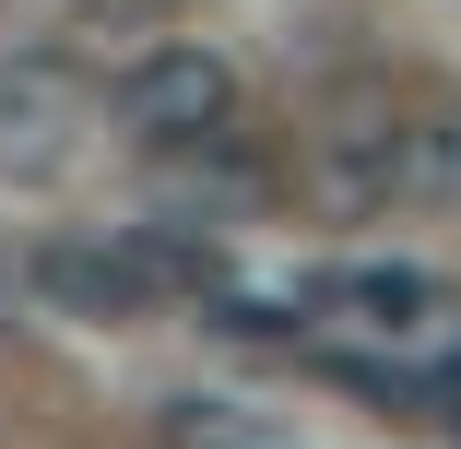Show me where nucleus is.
I'll return each instance as SVG.
<instances>
[{
    "mask_svg": "<svg viewBox=\"0 0 461 449\" xmlns=\"http://www.w3.org/2000/svg\"><path fill=\"white\" fill-rule=\"evenodd\" d=\"M308 308L343 319V331H379V343H414L449 319V284L414 273V260H331V273H308Z\"/></svg>",
    "mask_w": 461,
    "mask_h": 449,
    "instance_id": "obj_4",
    "label": "nucleus"
},
{
    "mask_svg": "<svg viewBox=\"0 0 461 449\" xmlns=\"http://www.w3.org/2000/svg\"><path fill=\"white\" fill-rule=\"evenodd\" d=\"M24 284H36L59 319H142V308H154V273H142L131 225H119V237H36Z\"/></svg>",
    "mask_w": 461,
    "mask_h": 449,
    "instance_id": "obj_2",
    "label": "nucleus"
},
{
    "mask_svg": "<svg viewBox=\"0 0 461 449\" xmlns=\"http://www.w3.org/2000/svg\"><path fill=\"white\" fill-rule=\"evenodd\" d=\"M391 202H426V213H461V107H426V119H391Z\"/></svg>",
    "mask_w": 461,
    "mask_h": 449,
    "instance_id": "obj_5",
    "label": "nucleus"
},
{
    "mask_svg": "<svg viewBox=\"0 0 461 449\" xmlns=\"http://www.w3.org/2000/svg\"><path fill=\"white\" fill-rule=\"evenodd\" d=\"M83 130V83L59 48H0V166L13 177H48Z\"/></svg>",
    "mask_w": 461,
    "mask_h": 449,
    "instance_id": "obj_3",
    "label": "nucleus"
},
{
    "mask_svg": "<svg viewBox=\"0 0 461 449\" xmlns=\"http://www.w3.org/2000/svg\"><path fill=\"white\" fill-rule=\"evenodd\" d=\"M154 426H166V449H296L285 426H260V414H237V402H154Z\"/></svg>",
    "mask_w": 461,
    "mask_h": 449,
    "instance_id": "obj_8",
    "label": "nucleus"
},
{
    "mask_svg": "<svg viewBox=\"0 0 461 449\" xmlns=\"http://www.w3.org/2000/svg\"><path fill=\"white\" fill-rule=\"evenodd\" d=\"M166 166H177V177H166V202H177V213H249V202H260V166H237L225 130H213V142H177Z\"/></svg>",
    "mask_w": 461,
    "mask_h": 449,
    "instance_id": "obj_6",
    "label": "nucleus"
},
{
    "mask_svg": "<svg viewBox=\"0 0 461 449\" xmlns=\"http://www.w3.org/2000/svg\"><path fill=\"white\" fill-rule=\"evenodd\" d=\"M24 296H36V284L13 273V260H0V331H13V319H24Z\"/></svg>",
    "mask_w": 461,
    "mask_h": 449,
    "instance_id": "obj_9",
    "label": "nucleus"
},
{
    "mask_svg": "<svg viewBox=\"0 0 461 449\" xmlns=\"http://www.w3.org/2000/svg\"><path fill=\"white\" fill-rule=\"evenodd\" d=\"M107 119H119L131 142H154V154L213 142V130L237 119V59H225V48H202V36L131 48V59H119V83H107Z\"/></svg>",
    "mask_w": 461,
    "mask_h": 449,
    "instance_id": "obj_1",
    "label": "nucleus"
},
{
    "mask_svg": "<svg viewBox=\"0 0 461 449\" xmlns=\"http://www.w3.org/2000/svg\"><path fill=\"white\" fill-rule=\"evenodd\" d=\"M131 248H142V273H154V296H225V248H213V237H190L177 213L131 225Z\"/></svg>",
    "mask_w": 461,
    "mask_h": 449,
    "instance_id": "obj_7",
    "label": "nucleus"
}]
</instances>
